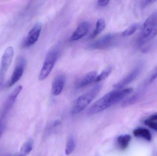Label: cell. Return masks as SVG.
Masks as SVG:
<instances>
[{
    "label": "cell",
    "instance_id": "cell-28",
    "mask_svg": "<svg viewBox=\"0 0 157 156\" xmlns=\"http://www.w3.org/2000/svg\"><path fill=\"white\" fill-rule=\"evenodd\" d=\"M60 124V122H59V121H55V122L54 123V126H58V125H59Z\"/></svg>",
    "mask_w": 157,
    "mask_h": 156
},
{
    "label": "cell",
    "instance_id": "cell-23",
    "mask_svg": "<svg viewBox=\"0 0 157 156\" xmlns=\"http://www.w3.org/2000/svg\"><path fill=\"white\" fill-rule=\"evenodd\" d=\"M5 128V124L4 122V118H0V137L2 136Z\"/></svg>",
    "mask_w": 157,
    "mask_h": 156
},
{
    "label": "cell",
    "instance_id": "cell-22",
    "mask_svg": "<svg viewBox=\"0 0 157 156\" xmlns=\"http://www.w3.org/2000/svg\"><path fill=\"white\" fill-rule=\"evenodd\" d=\"M144 124L145 125H147L151 129L157 132V122L150 121V120L147 119L144 121Z\"/></svg>",
    "mask_w": 157,
    "mask_h": 156
},
{
    "label": "cell",
    "instance_id": "cell-25",
    "mask_svg": "<svg viewBox=\"0 0 157 156\" xmlns=\"http://www.w3.org/2000/svg\"><path fill=\"white\" fill-rule=\"evenodd\" d=\"M156 78H157V68L154 71V73L152 74L150 79V82H152Z\"/></svg>",
    "mask_w": 157,
    "mask_h": 156
},
{
    "label": "cell",
    "instance_id": "cell-2",
    "mask_svg": "<svg viewBox=\"0 0 157 156\" xmlns=\"http://www.w3.org/2000/svg\"><path fill=\"white\" fill-rule=\"evenodd\" d=\"M102 88L101 84L94 86L90 90L78 97L74 103L71 112L77 114L84 110L98 94Z\"/></svg>",
    "mask_w": 157,
    "mask_h": 156
},
{
    "label": "cell",
    "instance_id": "cell-16",
    "mask_svg": "<svg viewBox=\"0 0 157 156\" xmlns=\"http://www.w3.org/2000/svg\"><path fill=\"white\" fill-rule=\"evenodd\" d=\"M106 26L105 20L103 18L98 19L96 23L95 28L93 33L91 34L90 36V38H93L95 37L99 34L105 28Z\"/></svg>",
    "mask_w": 157,
    "mask_h": 156
},
{
    "label": "cell",
    "instance_id": "cell-14",
    "mask_svg": "<svg viewBox=\"0 0 157 156\" xmlns=\"http://www.w3.org/2000/svg\"><path fill=\"white\" fill-rule=\"evenodd\" d=\"M33 147V141L29 139L25 142L20 148V151L13 156H27L32 151Z\"/></svg>",
    "mask_w": 157,
    "mask_h": 156
},
{
    "label": "cell",
    "instance_id": "cell-7",
    "mask_svg": "<svg viewBox=\"0 0 157 156\" xmlns=\"http://www.w3.org/2000/svg\"><path fill=\"white\" fill-rule=\"evenodd\" d=\"M42 29V26L40 23H36L29 32L23 43L25 47H29L37 41Z\"/></svg>",
    "mask_w": 157,
    "mask_h": 156
},
{
    "label": "cell",
    "instance_id": "cell-18",
    "mask_svg": "<svg viewBox=\"0 0 157 156\" xmlns=\"http://www.w3.org/2000/svg\"><path fill=\"white\" fill-rule=\"evenodd\" d=\"M140 96H141V94L139 93H135L134 95H132V96L123 102L121 104L122 107L125 108L134 104L136 102L138 101L140 98Z\"/></svg>",
    "mask_w": 157,
    "mask_h": 156
},
{
    "label": "cell",
    "instance_id": "cell-4",
    "mask_svg": "<svg viewBox=\"0 0 157 156\" xmlns=\"http://www.w3.org/2000/svg\"><path fill=\"white\" fill-rule=\"evenodd\" d=\"M59 56V51L53 49L49 51L46 56L45 61L39 76V79L43 81L47 78L55 66Z\"/></svg>",
    "mask_w": 157,
    "mask_h": 156
},
{
    "label": "cell",
    "instance_id": "cell-20",
    "mask_svg": "<svg viewBox=\"0 0 157 156\" xmlns=\"http://www.w3.org/2000/svg\"><path fill=\"white\" fill-rule=\"evenodd\" d=\"M112 67H108L103 71L98 76H97L95 82H100L101 81L106 79L111 73Z\"/></svg>",
    "mask_w": 157,
    "mask_h": 156
},
{
    "label": "cell",
    "instance_id": "cell-19",
    "mask_svg": "<svg viewBox=\"0 0 157 156\" xmlns=\"http://www.w3.org/2000/svg\"><path fill=\"white\" fill-rule=\"evenodd\" d=\"M76 146L75 140L73 136H71L68 139L65 148V154L66 155H70L74 151Z\"/></svg>",
    "mask_w": 157,
    "mask_h": 156
},
{
    "label": "cell",
    "instance_id": "cell-24",
    "mask_svg": "<svg viewBox=\"0 0 157 156\" xmlns=\"http://www.w3.org/2000/svg\"><path fill=\"white\" fill-rule=\"evenodd\" d=\"M109 1H105V0H99V1L98 2V5L99 6H101V7H103V6H106L109 4Z\"/></svg>",
    "mask_w": 157,
    "mask_h": 156
},
{
    "label": "cell",
    "instance_id": "cell-11",
    "mask_svg": "<svg viewBox=\"0 0 157 156\" xmlns=\"http://www.w3.org/2000/svg\"><path fill=\"white\" fill-rule=\"evenodd\" d=\"M90 27V24L88 22L80 23L71 36L70 41H76L86 36L89 31Z\"/></svg>",
    "mask_w": 157,
    "mask_h": 156
},
{
    "label": "cell",
    "instance_id": "cell-8",
    "mask_svg": "<svg viewBox=\"0 0 157 156\" xmlns=\"http://www.w3.org/2000/svg\"><path fill=\"white\" fill-rule=\"evenodd\" d=\"M26 65V60L24 58H20L14 70L9 81L8 87H11L13 86L20 80L23 76Z\"/></svg>",
    "mask_w": 157,
    "mask_h": 156
},
{
    "label": "cell",
    "instance_id": "cell-27",
    "mask_svg": "<svg viewBox=\"0 0 157 156\" xmlns=\"http://www.w3.org/2000/svg\"><path fill=\"white\" fill-rule=\"evenodd\" d=\"M148 119L150 121H155V122L157 121V113L151 115Z\"/></svg>",
    "mask_w": 157,
    "mask_h": 156
},
{
    "label": "cell",
    "instance_id": "cell-9",
    "mask_svg": "<svg viewBox=\"0 0 157 156\" xmlns=\"http://www.w3.org/2000/svg\"><path fill=\"white\" fill-rule=\"evenodd\" d=\"M141 70H142V68L140 67L135 68L124 78L122 80L119 82L118 83L114 84L113 87L117 89H121L124 88L125 86L132 82L137 78V76L141 72Z\"/></svg>",
    "mask_w": 157,
    "mask_h": 156
},
{
    "label": "cell",
    "instance_id": "cell-26",
    "mask_svg": "<svg viewBox=\"0 0 157 156\" xmlns=\"http://www.w3.org/2000/svg\"><path fill=\"white\" fill-rule=\"evenodd\" d=\"M155 1H144L142 3V5H143V7H145L147 5H148L150 4L153 3V2H155Z\"/></svg>",
    "mask_w": 157,
    "mask_h": 156
},
{
    "label": "cell",
    "instance_id": "cell-12",
    "mask_svg": "<svg viewBox=\"0 0 157 156\" xmlns=\"http://www.w3.org/2000/svg\"><path fill=\"white\" fill-rule=\"evenodd\" d=\"M65 81L66 78L64 75L62 74L58 75L54 78L52 87V94L54 96H58L61 93L64 88Z\"/></svg>",
    "mask_w": 157,
    "mask_h": 156
},
{
    "label": "cell",
    "instance_id": "cell-3",
    "mask_svg": "<svg viewBox=\"0 0 157 156\" xmlns=\"http://www.w3.org/2000/svg\"><path fill=\"white\" fill-rule=\"evenodd\" d=\"M157 34V13L151 15L145 22L139 37V45L142 46L154 38Z\"/></svg>",
    "mask_w": 157,
    "mask_h": 156
},
{
    "label": "cell",
    "instance_id": "cell-10",
    "mask_svg": "<svg viewBox=\"0 0 157 156\" xmlns=\"http://www.w3.org/2000/svg\"><path fill=\"white\" fill-rule=\"evenodd\" d=\"M114 36L111 34H108L98 40L93 42L90 45L92 49H104L109 47L113 43Z\"/></svg>",
    "mask_w": 157,
    "mask_h": 156
},
{
    "label": "cell",
    "instance_id": "cell-15",
    "mask_svg": "<svg viewBox=\"0 0 157 156\" xmlns=\"http://www.w3.org/2000/svg\"><path fill=\"white\" fill-rule=\"evenodd\" d=\"M133 134L136 137H142L148 141L152 139V135L149 130L145 128H140L134 130Z\"/></svg>",
    "mask_w": 157,
    "mask_h": 156
},
{
    "label": "cell",
    "instance_id": "cell-6",
    "mask_svg": "<svg viewBox=\"0 0 157 156\" xmlns=\"http://www.w3.org/2000/svg\"><path fill=\"white\" fill-rule=\"evenodd\" d=\"M22 89H23V87L21 85L17 86L6 100L1 111V118H4V119L5 118L6 114L10 111V110L13 107L17 96L21 92Z\"/></svg>",
    "mask_w": 157,
    "mask_h": 156
},
{
    "label": "cell",
    "instance_id": "cell-21",
    "mask_svg": "<svg viewBox=\"0 0 157 156\" xmlns=\"http://www.w3.org/2000/svg\"><path fill=\"white\" fill-rule=\"evenodd\" d=\"M138 25L136 24H133L132 25L128 27L126 30H124L122 33V35L124 37L129 36L134 34L138 28Z\"/></svg>",
    "mask_w": 157,
    "mask_h": 156
},
{
    "label": "cell",
    "instance_id": "cell-5",
    "mask_svg": "<svg viewBox=\"0 0 157 156\" xmlns=\"http://www.w3.org/2000/svg\"><path fill=\"white\" fill-rule=\"evenodd\" d=\"M14 54V49L12 46L6 48L3 54L0 65V86L2 84L6 72L12 63Z\"/></svg>",
    "mask_w": 157,
    "mask_h": 156
},
{
    "label": "cell",
    "instance_id": "cell-17",
    "mask_svg": "<svg viewBox=\"0 0 157 156\" xmlns=\"http://www.w3.org/2000/svg\"><path fill=\"white\" fill-rule=\"evenodd\" d=\"M131 140V136L129 135L120 136L118 137L117 142L119 147L122 150H124L128 147Z\"/></svg>",
    "mask_w": 157,
    "mask_h": 156
},
{
    "label": "cell",
    "instance_id": "cell-13",
    "mask_svg": "<svg viewBox=\"0 0 157 156\" xmlns=\"http://www.w3.org/2000/svg\"><path fill=\"white\" fill-rule=\"evenodd\" d=\"M97 76V72L96 71H91L88 73L78 83V88H85L88 86L92 82H95Z\"/></svg>",
    "mask_w": 157,
    "mask_h": 156
},
{
    "label": "cell",
    "instance_id": "cell-1",
    "mask_svg": "<svg viewBox=\"0 0 157 156\" xmlns=\"http://www.w3.org/2000/svg\"><path fill=\"white\" fill-rule=\"evenodd\" d=\"M133 91L132 89L129 88L121 90L110 92L98 100L91 106L89 110V114H94L104 111L112 105L121 101L127 95L132 93Z\"/></svg>",
    "mask_w": 157,
    "mask_h": 156
}]
</instances>
